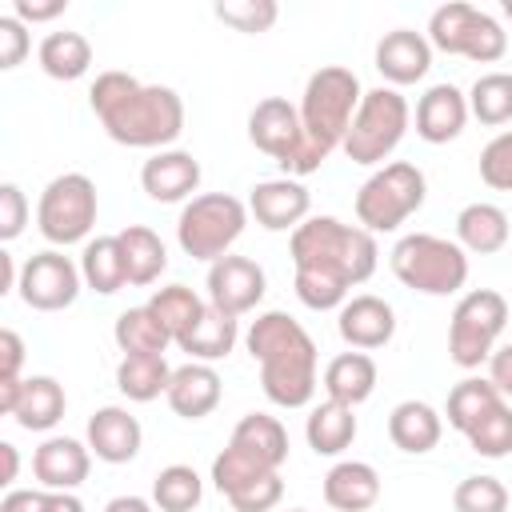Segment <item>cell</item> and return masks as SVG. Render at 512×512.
<instances>
[{
  "label": "cell",
  "mask_w": 512,
  "mask_h": 512,
  "mask_svg": "<svg viewBox=\"0 0 512 512\" xmlns=\"http://www.w3.org/2000/svg\"><path fill=\"white\" fill-rule=\"evenodd\" d=\"M508 324V300L496 288H472L456 300L448 320V360L456 368H480L496 352V340Z\"/></svg>",
  "instance_id": "cell-11"
},
{
  "label": "cell",
  "mask_w": 512,
  "mask_h": 512,
  "mask_svg": "<svg viewBox=\"0 0 512 512\" xmlns=\"http://www.w3.org/2000/svg\"><path fill=\"white\" fill-rule=\"evenodd\" d=\"M244 348L260 364V388L276 408L312 404V396L320 388L316 340L308 336V328L296 316H288L280 308L260 312L244 332Z\"/></svg>",
  "instance_id": "cell-3"
},
{
  "label": "cell",
  "mask_w": 512,
  "mask_h": 512,
  "mask_svg": "<svg viewBox=\"0 0 512 512\" xmlns=\"http://www.w3.org/2000/svg\"><path fill=\"white\" fill-rule=\"evenodd\" d=\"M20 368H24V340L20 332L4 328L0 332V380H24Z\"/></svg>",
  "instance_id": "cell-49"
},
{
  "label": "cell",
  "mask_w": 512,
  "mask_h": 512,
  "mask_svg": "<svg viewBox=\"0 0 512 512\" xmlns=\"http://www.w3.org/2000/svg\"><path fill=\"white\" fill-rule=\"evenodd\" d=\"M80 276H84V288L100 292V296H112L128 284V268H124V252H120V240L116 236H96L84 244L80 252Z\"/></svg>",
  "instance_id": "cell-33"
},
{
  "label": "cell",
  "mask_w": 512,
  "mask_h": 512,
  "mask_svg": "<svg viewBox=\"0 0 512 512\" xmlns=\"http://www.w3.org/2000/svg\"><path fill=\"white\" fill-rule=\"evenodd\" d=\"M432 68V44L416 28H392L376 44V72L388 80V88H404L424 80Z\"/></svg>",
  "instance_id": "cell-21"
},
{
  "label": "cell",
  "mask_w": 512,
  "mask_h": 512,
  "mask_svg": "<svg viewBox=\"0 0 512 512\" xmlns=\"http://www.w3.org/2000/svg\"><path fill=\"white\" fill-rule=\"evenodd\" d=\"M32 40H28V24L16 20V16H0V68L12 72L24 64Z\"/></svg>",
  "instance_id": "cell-47"
},
{
  "label": "cell",
  "mask_w": 512,
  "mask_h": 512,
  "mask_svg": "<svg viewBox=\"0 0 512 512\" xmlns=\"http://www.w3.org/2000/svg\"><path fill=\"white\" fill-rule=\"evenodd\" d=\"M0 512H84L80 496L52 488H12L0 500Z\"/></svg>",
  "instance_id": "cell-43"
},
{
  "label": "cell",
  "mask_w": 512,
  "mask_h": 512,
  "mask_svg": "<svg viewBox=\"0 0 512 512\" xmlns=\"http://www.w3.org/2000/svg\"><path fill=\"white\" fill-rule=\"evenodd\" d=\"M468 92H460L456 84H432L420 100H416V136L424 144H448L464 132L468 124Z\"/></svg>",
  "instance_id": "cell-22"
},
{
  "label": "cell",
  "mask_w": 512,
  "mask_h": 512,
  "mask_svg": "<svg viewBox=\"0 0 512 512\" xmlns=\"http://www.w3.org/2000/svg\"><path fill=\"white\" fill-rule=\"evenodd\" d=\"M456 512H508V488L496 476H464L452 492Z\"/></svg>",
  "instance_id": "cell-42"
},
{
  "label": "cell",
  "mask_w": 512,
  "mask_h": 512,
  "mask_svg": "<svg viewBox=\"0 0 512 512\" xmlns=\"http://www.w3.org/2000/svg\"><path fill=\"white\" fill-rule=\"evenodd\" d=\"M380 500V472L364 460H340L324 476V504L332 512H368Z\"/></svg>",
  "instance_id": "cell-24"
},
{
  "label": "cell",
  "mask_w": 512,
  "mask_h": 512,
  "mask_svg": "<svg viewBox=\"0 0 512 512\" xmlns=\"http://www.w3.org/2000/svg\"><path fill=\"white\" fill-rule=\"evenodd\" d=\"M408 120H412V108L400 96V88H384V84L368 88L340 148H344V156L352 164H364V168L384 164L396 152V144L404 140Z\"/></svg>",
  "instance_id": "cell-8"
},
{
  "label": "cell",
  "mask_w": 512,
  "mask_h": 512,
  "mask_svg": "<svg viewBox=\"0 0 512 512\" xmlns=\"http://www.w3.org/2000/svg\"><path fill=\"white\" fill-rule=\"evenodd\" d=\"M508 232H512L508 212L500 204H488V200L464 204L456 216V244L472 256H496L508 244Z\"/></svg>",
  "instance_id": "cell-26"
},
{
  "label": "cell",
  "mask_w": 512,
  "mask_h": 512,
  "mask_svg": "<svg viewBox=\"0 0 512 512\" xmlns=\"http://www.w3.org/2000/svg\"><path fill=\"white\" fill-rule=\"evenodd\" d=\"M308 212H312V196L292 176L260 180L248 192V216H256V224L268 232H296L308 220Z\"/></svg>",
  "instance_id": "cell-16"
},
{
  "label": "cell",
  "mask_w": 512,
  "mask_h": 512,
  "mask_svg": "<svg viewBox=\"0 0 512 512\" xmlns=\"http://www.w3.org/2000/svg\"><path fill=\"white\" fill-rule=\"evenodd\" d=\"M84 440H88V448H92L96 460H104V464H128V460L140 456L144 428H140V420H136L128 408L104 404V408H96V412L88 416Z\"/></svg>",
  "instance_id": "cell-20"
},
{
  "label": "cell",
  "mask_w": 512,
  "mask_h": 512,
  "mask_svg": "<svg viewBox=\"0 0 512 512\" xmlns=\"http://www.w3.org/2000/svg\"><path fill=\"white\" fill-rule=\"evenodd\" d=\"M248 140H252L264 156H272V160L284 168V176H292V180H300V176H308V172H316V168L324 164V160L312 152L308 136H304L300 108L288 104L284 96H264V100L248 112Z\"/></svg>",
  "instance_id": "cell-12"
},
{
  "label": "cell",
  "mask_w": 512,
  "mask_h": 512,
  "mask_svg": "<svg viewBox=\"0 0 512 512\" xmlns=\"http://www.w3.org/2000/svg\"><path fill=\"white\" fill-rule=\"evenodd\" d=\"M388 264L404 288L424 296H452L468 284V252L448 236L408 232L396 240Z\"/></svg>",
  "instance_id": "cell-6"
},
{
  "label": "cell",
  "mask_w": 512,
  "mask_h": 512,
  "mask_svg": "<svg viewBox=\"0 0 512 512\" xmlns=\"http://www.w3.org/2000/svg\"><path fill=\"white\" fill-rule=\"evenodd\" d=\"M224 396V384H220V372L212 364H200V360H188L180 368H172V380H168V408L180 416V420H204L208 412H216Z\"/></svg>",
  "instance_id": "cell-23"
},
{
  "label": "cell",
  "mask_w": 512,
  "mask_h": 512,
  "mask_svg": "<svg viewBox=\"0 0 512 512\" xmlns=\"http://www.w3.org/2000/svg\"><path fill=\"white\" fill-rule=\"evenodd\" d=\"M92 472V448L88 440L76 436H48L36 452H32V476L40 480V488L52 492H76Z\"/></svg>",
  "instance_id": "cell-19"
},
{
  "label": "cell",
  "mask_w": 512,
  "mask_h": 512,
  "mask_svg": "<svg viewBox=\"0 0 512 512\" xmlns=\"http://www.w3.org/2000/svg\"><path fill=\"white\" fill-rule=\"evenodd\" d=\"M376 380H380V368L368 352H340L324 364V392L328 400H340L348 408L364 404L372 392H376Z\"/></svg>",
  "instance_id": "cell-27"
},
{
  "label": "cell",
  "mask_w": 512,
  "mask_h": 512,
  "mask_svg": "<svg viewBox=\"0 0 512 512\" xmlns=\"http://www.w3.org/2000/svg\"><path fill=\"white\" fill-rule=\"evenodd\" d=\"M500 12H504V16L512 20V0H504V4H500Z\"/></svg>",
  "instance_id": "cell-54"
},
{
  "label": "cell",
  "mask_w": 512,
  "mask_h": 512,
  "mask_svg": "<svg viewBox=\"0 0 512 512\" xmlns=\"http://www.w3.org/2000/svg\"><path fill=\"white\" fill-rule=\"evenodd\" d=\"M36 60H40L44 76H52V80H80L92 68V44L84 32L60 28V32H48L40 40Z\"/></svg>",
  "instance_id": "cell-32"
},
{
  "label": "cell",
  "mask_w": 512,
  "mask_h": 512,
  "mask_svg": "<svg viewBox=\"0 0 512 512\" xmlns=\"http://www.w3.org/2000/svg\"><path fill=\"white\" fill-rule=\"evenodd\" d=\"M488 380L504 400H512V344H496V352L488 356Z\"/></svg>",
  "instance_id": "cell-50"
},
{
  "label": "cell",
  "mask_w": 512,
  "mask_h": 512,
  "mask_svg": "<svg viewBox=\"0 0 512 512\" xmlns=\"http://www.w3.org/2000/svg\"><path fill=\"white\" fill-rule=\"evenodd\" d=\"M152 508H156L152 500L132 496V492H128V496H112V500L104 504V512H152Z\"/></svg>",
  "instance_id": "cell-51"
},
{
  "label": "cell",
  "mask_w": 512,
  "mask_h": 512,
  "mask_svg": "<svg viewBox=\"0 0 512 512\" xmlns=\"http://www.w3.org/2000/svg\"><path fill=\"white\" fill-rule=\"evenodd\" d=\"M80 284H84L80 264H72V260H68L64 252H56V248H44V252H36V256H28V260L20 264V284H16V292H20V300H24L32 312H64V308L76 304Z\"/></svg>",
  "instance_id": "cell-14"
},
{
  "label": "cell",
  "mask_w": 512,
  "mask_h": 512,
  "mask_svg": "<svg viewBox=\"0 0 512 512\" xmlns=\"http://www.w3.org/2000/svg\"><path fill=\"white\" fill-rule=\"evenodd\" d=\"M244 224H248L244 200H236L228 192H200L176 216V244L184 248V256L216 264L244 236Z\"/></svg>",
  "instance_id": "cell-7"
},
{
  "label": "cell",
  "mask_w": 512,
  "mask_h": 512,
  "mask_svg": "<svg viewBox=\"0 0 512 512\" xmlns=\"http://www.w3.org/2000/svg\"><path fill=\"white\" fill-rule=\"evenodd\" d=\"M288 512H308V508H288Z\"/></svg>",
  "instance_id": "cell-55"
},
{
  "label": "cell",
  "mask_w": 512,
  "mask_h": 512,
  "mask_svg": "<svg viewBox=\"0 0 512 512\" xmlns=\"http://www.w3.org/2000/svg\"><path fill=\"white\" fill-rule=\"evenodd\" d=\"M424 36H428L432 52L464 56V60H476V64H496L508 52L504 24L492 12L476 8V4H464V0L440 4L428 16V32Z\"/></svg>",
  "instance_id": "cell-10"
},
{
  "label": "cell",
  "mask_w": 512,
  "mask_h": 512,
  "mask_svg": "<svg viewBox=\"0 0 512 512\" xmlns=\"http://www.w3.org/2000/svg\"><path fill=\"white\" fill-rule=\"evenodd\" d=\"M204 500V480L188 464H168L152 480V504L160 512H192Z\"/></svg>",
  "instance_id": "cell-39"
},
{
  "label": "cell",
  "mask_w": 512,
  "mask_h": 512,
  "mask_svg": "<svg viewBox=\"0 0 512 512\" xmlns=\"http://www.w3.org/2000/svg\"><path fill=\"white\" fill-rule=\"evenodd\" d=\"M268 292V276L256 260L248 256H220L216 264H208V304L228 312V316H244L252 312Z\"/></svg>",
  "instance_id": "cell-15"
},
{
  "label": "cell",
  "mask_w": 512,
  "mask_h": 512,
  "mask_svg": "<svg viewBox=\"0 0 512 512\" xmlns=\"http://www.w3.org/2000/svg\"><path fill=\"white\" fill-rule=\"evenodd\" d=\"M88 104L100 128L124 148H156L164 152L184 132V100L168 84H144L128 72H100L92 80Z\"/></svg>",
  "instance_id": "cell-2"
},
{
  "label": "cell",
  "mask_w": 512,
  "mask_h": 512,
  "mask_svg": "<svg viewBox=\"0 0 512 512\" xmlns=\"http://www.w3.org/2000/svg\"><path fill=\"white\" fill-rule=\"evenodd\" d=\"M236 340H240L236 316H228V312H220V308L208 304L204 316H200V324L180 340V352H188L200 364H216V360H224L236 348Z\"/></svg>",
  "instance_id": "cell-34"
},
{
  "label": "cell",
  "mask_w": 512,
  "mask_h": 512,
  "mask_svg": "<svg viewBox=\"0 0 512 512\" xmlns=\"http://www.w3.org/2000/svg\"><path fill=\"white\" fill-rule=\"evenodd\" d=\"M68 0H12V16L24 24H48L56 16H64Z\"/></svg>",
  "instance_id": "cell-48"
},
{
  "label": "cell",
  "mask_w": 512,
  "mask_h": 512,
  "mask_svg": "<svg viewBox=\"0 0 512 512\" xmlns=\"http://www.w3.org/2000/svg\"><path fill=\"white\" fill-rule=\"evenodd\" d=\"M20 284V268L12 264V252H0V292H16Z\"/></svg>",
  "instance_id": "cell-52"
},
{
  "label": "cell",
  "mask_w": 512,
  "mask_h": 512,
  "mask_svg": "<svg viewBox=\"0 0 512 512\" xmlns=\"http://www.w3.org/2000/svg\"><path fill=\"white\" fill-rule=\"evenodd\" d=\"M64 408H68V396H64V384L56 376H28L12 420L24 432H48L64 420Z\"/></svg>",
  "instance_id": "cell-29"
},
{
  "label": "cell",
  "mask_w": 512,
  "mask_h": 512,
  "mask_svg": "<svg viewBox=\"0 0 512 512\" xmlns=\"http://www.w3.org/2000/svg\"><path fill=\"white\" fill-rule=\"evenodd\" d=\"M288 460V432L276 416L268 412H248L228 436V448L212 460V484L228 500L244 492L248 484L280 472Z\"/></svg>",
  "instance_id": "cell-4"
},
{
  "label": "cell",
  "mask_w": 512,
  "mask_h": 512,
  "mask_svg": "<svg viewBox=\"0 0 512 512\" xmlns=\"http://www.w3.org/2000/svg\"><path fill=\"white\" fill-rule=\"evenodd\" d=\"M424 192H428L424 172L416 164H408V160H392V164L376 168L360 184V192H356V220L372 236L376 232H396L412 212L424 208Z\"/></svg>",
  "instance_id": "cell-9"
},
{
  "label": "cell",
  "mask_w": 512,
  "mask_h": 512,
  "mask_svg": "<svg viewBox=\"0 0 512 512\" xmlns=\"http://www.w3.org/2000/svg\"><path fill=\"white\" fill-rule=\"evenodd\" d=\"M480 180L496 192H512V128L492 136L480 152Z\"/></svg>",
  "instance_id": "cell-44"
},
{
  "label": "cell",
  "mask_w": 512,
  "mask_h": 512,
  "mask_svg": "<svg viewBox=\"0 0 512 512\" xmlns=\"http://www.w3.org/2000/svg\"><path fill=\"white\" fill-rule=\"evenodd\" d=\"M116 240H120V252H124L128 284H136V288L156 284L160 272L168 268V248H164V240H160L152 228H144V224H128V228H120Z\"/></svg>",
  "instance_id": "cell-30"
},
{
  "label": "cell",
  "mask_w": 512,
  "mask_h": 512,
  "mask_svg": "<svg viewBox=\"0 0 512 512\" xmlns=\"http://www.w3.org/2000/svg\"><path fill=\"white\" fill-rule=\"evenodd\" d=\"M336 332H340V340L348 348L376 352L396 336V312H392V304L384 296L360 292V296H348L344 308L336 312Z\"/></svg>",
  "instance_id": "cell-17"
},
{
  "label": "cell",
  "mask_w": 512,
  "mask_h": 512,
  "mask_svg": "<svg viewBox=\"0 0 512 512\" xmlns=\"http://www.w3.org/2000/svg\"><path fill=\"white\" fill-rule=\"evenodd\" d=\"M440 436H444V416L428 400H400L388 412V440L408 456L432 452Z\"/></svg>",
  "instance_id": "cell-25"
},
{
  "label": "cell",
  "mask_w": 512,
  "mask_h": 512,
  "mask_svg": "<svg viewBox=\"0 0 512 512\" xmlns=\"http://www.w3.org/2000/svg\"><path fill=\"white\" fill-rule=\"evenodd\" d=\"M112 340L124 356H164V348L172 344V332L148 304H140V308H124L116 316Z\"/></svg>",
  "instance_id": "cell-31"
},
{
  "label": "cell",
  "mask_w": 512,
  "mask_h": 512,
  "mask_svg": "<svg viewBox=\"0 0 512 512\" xmlns=\"http://www.w3.org/2000/svg\"><path fill=\"white\" fill-rule=\"evenodd\" d=\"M280 496H284V480H280V472H272V476L248 484L244 492L228 496V504H232L236 512H272V508L280 504Z\"/></svg>",
  "instance_id": "cell-45"
},
{
  "label": "cell",
  "mask_w": 512,
  "mask_h": 512,
  "mask_svg": "<svg viewBox=\"0 0 512 512\" xmlns=\"http://www.w3.org/2000/svg\"><path fill=\"white\" fill-rule=\"evenodd\" d=\"M288 256L296 268V296L304 308L312 312H340L348 292L356 284H364L376 264H380V248L376 236L360 224H344L336 216H308L292 240H288Z\"/></svg>",
  "instance_id": "cell-1"
},
{
  "label": "cell",
  "mask_w": 512,
  "mask_h": 512,
  "mask_svg": "<svg viewBox=\"0 0 512 512\" xmlns=\"http://www.w3.org/2000/svg\"><path fill=\"white\" fill-rule=\"evenodd\" d=\"M356 432H360L356 412L340 400H320L304 420V440L316 456H340L344 448H352Z\"/></svg>",
  "instance_id": "cell-28"
},
{
  "label": "cell",
  "mask_w": 512,
  "mask_h": 512,
  "mask_svg": "<svg viewBox=\"0 0 512 512\" xmlns=\"http://www.w3.org/2000/svg\"><path fill=\"white\" fill-rule=\"evenodd\" d=\"M140 188L156 204H188L192 192L200 188V160L184 148L152 152L140 168Z\"/></svg>",
  "instance_id": "cell-18"
},
{
  "label": "cell",
  "mask_w": 512,
  "mask_h": 512,
  "mask_svg": "<svg viewBox=\"0 0 512 512\" xmlns=\"http://www.w3.org/2000/svg\"><path fill=\"white\" fill-rule=\"evenodd\" d=\"M0 456H4V476H0V484H12V480H16V468H20L16 444H12V440H0Z\"/></svg>",
  "instance_id": "cell-53"
},
{
  "label": "cell",
  "mask_w": 512,
  "mask_h": 512,
  "mask_svg": "<svg viewBox=\"0 0 512 512\" xmlns=\"http://www.w3.org/2000/svg\"><path fill=\"white\" fill-rule=\"evenodd\" d=\"M504 396L496 392V384L488 380V376H468V380H460V384H452V392H448V408H444V416H448V424L464 436L472 424H480L496 404H500Z\"/></svg>",
  "instance_id": "cell-37"
},
{
  "label": "cell",
  "mask_w": 512,
  "mask_h": 512,
  "mask_svg": "<svg viewBox=\"0 0 512 512\" xmlns=\"http://www.w3.org/2000/svg\"><path fill=\"white\" fill-rule=\"evenodd\" d=\"M212 12H216V20H224L236 32H248V36L268 32L280 20V4L276 0H224Z\"/></svg>",
  "instance_id": "cell-41"
},
{
  "label": "cell",
  "mask_w": 512,
  "mask_h": 512,
  "mask_svg": "<svg viewBox=\"0 0 512 512\" xmlns=\"http://www.w3.org/2000/svg\"><path fill=\"white\" fill-rule=\"evenodd\" d=\"M468 112L488 128L512 124V72L476 76L472 88H468Z\"/></svg>",
  "instance_id": "cell-38"
},
{
  "label": "cell",
  "mask_w": 512,
  "mask_h": 512,
  "mask_svg": "<svg viewBox=\"0 0 512 512\" xmlns=\"http://www.w3.org/2000/svg\"><path fill=\"white\" fill-rule=\"evenodd\" d=\"M148 308L164 320V328L172 332V344H180V340L200 324V316H204L208 300H204V296H196L188 284H164V288H156V292H152Z\"/></svg>",
  "instance_id": "cell-36"
},
{
  "label": "cell",
  "mask_w": 512,
  "mask_h": 512,
  "mask_svg": "<svg viewBox=\"0 0 512 512\" xmlns=\"http://www.w3.org/2000/svg\"><path fill=\"white\" fill-rule=\"evenodd\" d=\"M96 184L84 172H64L44 184L40 204H36V228L48 244L68 248V244H88V232L96 228Z\"/></svg>",
  "instance_id": "cell-13"
},
{
  "label": "cell",
  "mask_w": 512,
  "mask_h": 512,
  "mask_svg": "<svg viewBox=\"0 0 512 512\" xmlns=\"http://www.w3.org/2000/svg\"><path fill=\"white\" fill-rule=\"evenodd\" d=\"M28 224V196L20 192V184H0V240H16Z\"/></svg>",
  "instance_id": "cell-46"
},
{
  "label": "cell",
  "mask_w": 512,
  "mask_h": 512,
  "mask_svg": "<svg viewBox=\"0 0 512 512\" xmlns=\"http://www.w3.org/2000/svg\"><path fill=\"white\" fill-rule=\"evenodd\" d=\"M168 380H172V368L164 356H120L116 364V388L136 404L168 396Z\"/></svg>",
  "instance_id": "cell-35"
},
{
  "label": "cell",
  "mask_w": 512,
  "mask_h": 512,
  "mask_svg": "<svg viewBox=\"0 0 512 512\" xmlns=\"http://www.w3.org/2000/svg\"><path fill=\"white\" fill-rule=\"evenodd\" d=\"M360 100H364L360 76L344 64H324L308 76L304 96H300V124H304V136L320 160H328L344 144Z\"/></svg>",
  "instance_id": "cell-5"
},
{
  "label": "cell",
  "mask_w": 512,
  "mask_h": 512,
  "mask_svg": "<svg viewBox=\"0 0 512 512\" xmlns=\"http://www.w3.org/2000/svg\"><path fill=\"white\" fill-rule=\"evenodd\" d=\"M464 440H468V448H472L476 456L504 460V456L512 452V404L500 400L480 424H472V428L464 432Z\"/></svg>",
  "instance_id": "cell-40"
}]
</instances>
